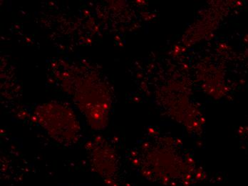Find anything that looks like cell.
<instances>
[{
	"instance_id": "obj_1",
	"label": "cell",
	"mask_w": 248,
	"mask_h": 186,
	"mask_svg": "<svg viewBox=\"0 0 248 186\" xmlns=\"http://www.w3.org/2000/svg\"><path fill=\"white\" fill-rule=\"evenodd\" d=\"M41 125L60 143H72L79 133L78 121L71 110L61 105H49L38 111Z\"/></svg>"
}]
</instances>
